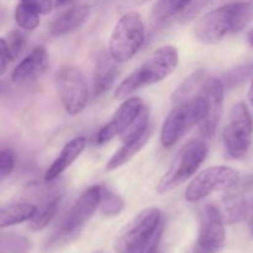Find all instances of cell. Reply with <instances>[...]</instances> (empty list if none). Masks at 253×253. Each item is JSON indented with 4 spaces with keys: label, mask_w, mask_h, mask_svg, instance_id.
Segmentation results:
<instances>
[{
    "label": "cell",
    "mask_w": 253,
    "mask_h": 253,
    "mask_svg": "<svg viewBox=\"0 0 253 253\" xmlns=\"http://www.w3.org/2000/svg\"><path fill=\"white\" fill-rule=\"evenodd\" d=\"M240 183V173L226 166H214L202 170L193 178L185 189L188 203H198L215 192L229 190Z\"/></svg>",
    "instance_id": "ba28073f"
},
{
    "label": "cell",
    "mask_w": 253,
    "mask_h": 253,
    "mask_svg": "<svg viewBox=\"0 0 253 253\" xmlns=\"http://www.w3.org/2000/svg\"><path fill=\"white\" fill-rule=\"evenodd\" d=\"M225 225H234L246 219L249 214V204L244 197L230 193L222 199L221 207L219 208Z\"/></svg>",
    "instance_id": "ffe728a7"
},
{
    "label": "cell",
    "mask_w": 253,
    "mask_h": 253,
    "mask_svg": "<svg viewBox=\"0 0 253 253\" xmlns=\"http://www.w3.org/2000/svg\"><path fill=\"white\" fill-rule=\"evenodd\" d=\"M56 85L62 105L69 115H78L85 109L89 89L81 69L74 66H63L57 72Z\"/></svg>",
    "instance_id": "9c48e42d"
},
{
    "label": "cell",
    "mask_w": 253,
    "mask_h": 253,
    "mask_svg": "<svg viewBox=\"0 0 253 253\" xmlns=\"http://www.w3.org/2000/svg\"><path fill=\"white\" fill-rule=\"evenodd\" d=\"M204 109V118L199 124L200 133L204 137H212L216 132L224 113L225 84L216 77H205L198 88Z\"/></svg>",
    "instance_id": "30bf717a"
},
{
    "label": "cell",
    "mask_w": 253,
    "mask_h": 253,
    "mask_svg": "<svg viewBox=\"0 0 253 253\" xmlns=\"http://www.w3.org/2000/svg\"><path fill=\"white\" fill-rule=\"evenodd\" d=\"M225 222L219 207L208 204L200 212L198 246L208 253H217L225 246Z\"/></svg>",
    "instance_id": "4fadbf2b"
},
{
    "label": "cell",
    "mask_w": 253,
    "mask_h": 253,
    "mask_svg": "<svg viewBox=\"0 0 253 253\" xmlns=\"http://www.w3.org/2000/svg\"><path fill=\"white\" fill-rule=\"evenodd\" d=\"M31 242L14 232H2L0 236V253H29Z\"/></svg>",
    "instance_id": "cb8c5ba5"
},
{
    "label": "cell",
    "mask_w": 253,
    "mask_h": 253,
    "mask_svg": "<svg viewBox=\"0 0 253 253\" xmlns=\"http://www.w3.org/2000/svg\"><path fill=\"white\" fill-rule=\"evenodd\" d=\"M37 207L30 203H15L2 207L0 210V227L14 226L21 222L30 221L36 214Z\"/></svg>",
    "instance_id": "44dd1931"
},
{
    "label": "cell",
    "mask_w": 253,
    "mask_h": 253,
    "mask_svg": "<svg viewBox=\"0 0 253 253\" xmlns=\"http://www.w3.org/2000/svg\"><path fill=\"white\" fill-rule=\"evenodd\" d=\"M250 77H253V63H247L232 69L226 76L227 85L237 86L244 83L245 81H247Z\"/></svg>",
    "instance_id": "4316f807"
},
{
    "label": "cell",
    "mask_w": 253,
    "mask_h": 253,
    "mask_svg": "<svg viewBox=\"0 0 253 253\" xmlns=\"http://www.w3.org/2000/svg\"><path fill=\"white\" fill-rule=\"evenodd\" d=\"M226 152L232 160H246L253 143V119L244 101L232 106L222 132Z\"/></svg>",
    "instance_id": "5b68a950"
},
{
    "label": "cell",
    "mask_w": 253,
    "mask_h": 253,
    "mask_svg": "<svg viewBox=\"0 0 253 253\" xmlns=\"http://www.w3.org/2000/svg\"><path fill=\"white\" fill-rule=\"evenodd\" d=\"M61 204V195H54L49 199L44 200L40 207H37L36 214L30 220V229L32 231H41L49 225V222L54 219Z\"/></svg>",
    "instance_id": "7402d4cb"
},
{
    "label": "cell",
    "mask_w": 253,
    "mask_h": 253,
    "mask_svg": "<svg viewBox=\"0 0 253 253\" xmlns=\"http://www.w3.org/2000/svg\"><path fill=\"white\" fill-rule=\"evenodd\" d=\"M249 42H250V44L253 47V29L250 31V34H249Z\"/></svg>",
    "instance_id": "836d02e7"
},
{
    "label": "cell",
    "mask_w": 253,
    "mask_h": 253,
    "mask_svg": "<svg viewBox=\"0 0 253 253\" xmlns=\"http://www.w3.org/2000/svg\"><path fill=\"white\" fill-rule=\"evenodd\" d=\"M74 0H56V4L58 5V6H64V5L67 4H71V2H73Z\"/></svg>",
    "instance_id": "d6a6232c"
},
{
    "label": "cell",
    "mask_w": 253,
    "mask_h": 253,
    "mask_svg": "<svg viewBox=\"0 0 253 253\" xmlns=\"http://www.w3.org/2000/svg\"><path fill=\"white\" fill-rule=\"evenodd\" d=\"M146 106L143 104L142 99L138 96L132 98H126L124 103L119 106L116 113L114 114L110 123L106 124L103 128L96 135V143L104 145L109 142L116 136H121L133 123L136 119L142 114Z\"/></svg>",
    "instance_id": "5bb4252c"
},
{
    "label": "cell",
    "mask_w": 253,
    "mask_h": 253,
    "mask_svg": "<svg viewBox=\"0 0 253 253\" xmlns=\"http://www.w3.org/2000/svg\"><path fill=\"white\" fill-rule=\"evenodd\" d=\"M20 2L32 7L41 15H46L52 10V0H20Z\"/></svg>",
    "instance_id": "f546056e"
},
{
    "label": "cell",
    "mask_w": 253,
    "mask_h": 253,
    "mask_svg": "<svg viewBox=\"0 0 253 253\" xmlns=\"http://www.w3.org/2000/svg\"><path fill=\"white\" fill-rule=\"evenodd\" d=\"M90 7L86 4H78L63 10L51 20L48 32L51 36L59 37L81 29L88 20Z\"/></svg>",
    "instance_id": "2e32d148"
},
{
    "label": "cell",
    "mask_w": 253,
    "mask_h": 253,
    "mask_svg": "<svg viewBox=\"0 0 253 253\" xmlns=\"http://www.w3.org/2000/svg\"><path fill=\"white\" fill-rule=\"evenodd\" d=\"M48 52L43 46H37L15 67L11 81L17 86H27L39 81L48 68Z\"/></svg>",
    "instance_id": "9a60e30c"
},
{
    "label": "cell",
    "mask_w": 253,
    "mask_h": 253,
    "mask_svg": "<svg viewBox=\"0 0 253 253\" xmlns=\"http://www.w3.org/2000/svg\"><path fill=\"white\" fill-rule=\"evenodd\" d=\"M203 120V109L198 94L174 104L161 130V143L168 148L174 146L194 125L199 126Z\"/></svg>",
    "instance_id": "8992f818"
},
{
    "label": "cell",
    "mask_w": 253,
    "mask_h": 253,
    "mask_svg": "<svg viewBox=\"0 0 253 253\" xmlns=\"http://www.w3.org/2000/svg\"><path fill=\"white\" fill-rule=\"evenodd\" d=\"M162 224V214L160 210L156 208L142 210L118 234L115 251L118 253L136 252L150 241Z\"/></svg>",
    "instance_id": "52a82bcc"
},
{
    "label": "cell",
    "mask_w": 253,
    "mask_h": 253,
    "mask_svg": "<svg viewBox=\"0 0 253 253\" xmlns=\"http://www.w3.org/2000/svg\"><path fill=\"white\" fill-rule=\"evenodd\" d=\"M40 12L20 2L15 9V21L24 31H34L40 25Z\"/></svg>",
    "instance_id": "d4e9b609"
},
{
    "label": "cell",
    "mask_w": 253,
    "mask_h": 253,
    "mask_svg": "<svg viewBox=\"0 0 253 253\" xmlns=\"http://www.w3.org/2000/svg\"><path fill=\"white\" fill-rule=\"evenodd\" d=\"M208 152L209 148L204 141H189L173 158L170 166L158 182L156 192L158 194H166L187 182L205 162Z\"/></svg>",
    "instance_id": "3957f363"
},
{
    "label": "cell",
    "mask_w": 253,
    "mask_h": 253,
    "mask_svg": "<svg viewBox=\"0 0 253 253\" xmlns=\"http://www.w3.org/2000/svg\"><path fill=\"white\" fill-rule=\"evenodd\" d=\"M209 2L210 0H158L152 7L151 19L157 27L187 24Z\"/></svg>",
    "instance_id": "7c38bea8"
},
{
    "label": "cell",
    "mask_w": 253,
    "mask_h": 253,
    "mask_svg": "<svg viewBox=\"0 0 253 253\" xmlns=\"http://www.w3.org/2000/svg\"><path fill=\"white\" fill-rule=\"evenodd\" d=\"M249 103H250V106H251V109L253 111V77H252L251 86H250V89H249Z\"/></svg>",
    "instance_id": "1f68e13d"
},
{
    "label": "cell",
    "mask_w": 253,
    "mask_h": 253,
    "mask_svg": "<svg viewBox=\"0 0 253 253\" xmlns=\"http://www.w3.org/2000/svg\"><path fill=\"white\" fill-rule=\"evenodd\" d=\"M86 147V140L85 137H79L73 138L69 142H67L61 150L59 155L57 156L56 160L52 162L49 166L48 169L44 173V182L51 183L54 179L59 177L63 172H66L69 167L74 163V161L84 152Z\"/></svg>",
    "instance_id": "e0dca14e"
},
{
    "label": "cell",
    "mask_w": 253,
    "mask_h": 253,
    "mask_svg": "<svg viewBox=\"0 0 253 253\" xmlns=\"http://www.w3.org/2000/svg\"><path fill=\"white\" fill-rule=\"evenodd\" d=\"M147 1H150V0H116V2H118L120 7L137 6V5H142Z\"/></svg>",
    "instance_id": "4dcf8cb0"
},
{
    "label": "cell",
    "mask_w": 253,
    "mask_h": 253,
    "mask_svg": "<svg viewBox=\"0 0 253 253\" xmlns=\"http://www.w3.org/2000/svg\"><path fill=\"white\" fill-rule=\"evenodd\" d=\"M118 62L111 57L110 52L109 53L103 52L99 54L93 78L94 98H99L111 88L118 77Z\"/></svg>",
    "instance_id": "ac0fdd59"
},
{
    "label": "cell",
    "mask_w": 253,
    "mask_h": 253,
    "mask_svg": "<svg viewBox=\"0 0 253 253\" xmlns=\"http://www.w3.org/2000/svg\"><path fill=\"white\" fill-rule=\"evenodd\" d=\"M179 53L174 46H162L156 49L138 68L128 74L115 89L116 99H126L143 86L162 82L177 69Z\"/></svg>",
    "instance_id": "7a4b0ae2"
},
{
    "label": "cell",
    "mask_w": 253,
    "mask_h": 253,
    "mask_svg": "<svg viewBox=\"0 0 253 253\" xmlns=\"http://www.w3.org/2000/svg\"><path fill=\"white\" fill-rule=\"evenodd\" d=\"M252 21L253 2H231L205 14L195 26L194 36L203 44H216L244 31Z\"/></svg>",
    "instance_id": "6da1fadb"
},
{
    "label": "cell",
    "mask_w": 253,
    "mask_h": 253,
    "mask_svg": "<svg viewBox=\"0 0 253 253\" xmlns=\"http://www.w3.org/2000/svg\"><path fill=\"white\" fill-rule=\"evenodd\" d=\"M252 230H253V215H252Z\"/></svg>",
    "instance_id": "8d00e7d4"
},
{
    "label": "cell",
    "mask_w": 253,
    "mask_h": 253,
    "mask_svg": "<svg viewBox=\"0 0 253 253\" xmlns=\"http://www.w3.org/2000/svg\"><path fill=\"white\" fill-rule=\"evenodd\" d=\"M157 253H160V252H157Z\"/></svg>",
    "instance_id": "74e56055"
},
{
    "label": "cell",
    "mask_w": 253,
    "mask_h": 253,
    "mask_svg": "<svg viewBox=\"0 0 253 253\" xmlns=\"http://www.w3.org/2000/svg\"><path fill=\"white\" fill-rule=\"evenodd\" d=\"M103 188L101 185H93L79 195L73 207L64 216L63 221L61 222L57 239L59 240V237L69 239L76 236L83 229L84 225L91 219L98 208H100Z\"/></svg>",
    "instance_id": "8fae6325"
},
{
    "label": "cell",
    "mask_w": 253,
    "mask_h": 253,
    "mask_svg": "<svg viewBox=\"0 0 253 253\" xmlns=\"http://www.w3.org/2000/svg\"><path fill=\"white\" fill-rule=\"evenodd\" d=\"M163 230H165V222L160 226V229L156 231V234L153 235L150 239V241L146 245H143L140 250H137L133 253H157L158 252V245H160L161 239H162Z\"/></svg>",
    "instance_id": "f1b7e54d"
},
{
    "label": "cell",
    "mask_w": 253,
    "mask_h": 253,
    "mask_svg": "<svg viewBox=\"0 0 253 253\" xmlns=\"http://www.w3.org/2000/svg\"><path fill=\"white\" fill-rule=\"evenodd\" d=\"M125 208V202L119 194L108 188H103V195H101L100 210L106 216H116L121 214Z\"/></svg>",
    "instance_id": "484cf974"
},
{
    "label": "cell",
    "mask_w": 253,
    "mask_h": 253,
    "mask_svg": "<svg viewBox=\"0 0 253 253\" xmlns=\"http://www.w3.org/2000/svg\"><path fill=\"white\" fill-rule=\"evenodd\" d=\"M150 136L151 132L137 141L123 143V147L116 151L113 157L108 161V163H106V170H115L118 168H120L121 166L125 165V163H127L138 151L142 150L143 146L146 145V142L150 138Z\"/></svg>",
    "instance_id": "603a6c76"
},
{
    "label": "cell",
    "mask_w": 253,
    "mask_h": 253,
    "mask_svg": "<svg viewBox=\"0 0 253 253\" xmlns=\"http://www.w3.org/2000/svg\"><path fill=\"white\" fill-rule=\"evenodd\" d=\"M94 253H105L104 251H96V252H94Z\"/></svg>",
    "instance_id": "d590c367"
},
{
    "label": "cell",
    "mask_w": 253,
    "mask_h": 253,
    "mask_svg": "<svg viewBox=\"0 0 253 253\" xmlns=\"http://www.w3.org/2000/svg\"><path fill=\"white\" fill-rule=\"evenodd\" d=\"M15 168V155L9 148H2L0 152V177L1 180L9 177Z\"/></svg>",
    "instance_id": "83f0119b"
},
{
    "label": "cell",
    "mask_w": 253,
    "mask_h": 253,
    "mask_svg": "<svg viewBox=\"0 0 253 253\" xmlns=\"http://www.w3.org/2000/svg\"><path fill=\"white\" fill-rule=\"evenodd\" d=\"M146 30L141 15L136 11L124 14L110 36L109 52L118 63L132 58L145 43Z\"/></svg>",
    "instance_id": "277c9868"
},
{
    "label": "cell",
    "mask_w": 253,
    "mask_h": 253,
    "mask_svg": "<svg viewBox=\"0 0 253 253\" xmlns=\"http://www.w3.org/2000/svg\"><path fill=\"white\" fill-rule=\"evenodd\" d=\"M193 253H208V252H205L204 250H203V249H200L199 246H197V249H195L194 251H193Z\"/></svg>",
    "instance_id": "e575fe53"
},
{
    "label": "cell",
    "mask_w": 253,
    "mask_h": 253,
    "mask_svg": "<svg viewBox=\"0 0 253 253\" xmlns=\"http://www.w3.org/2000/svg\"><path fill=\"white\" fill-rule=\"evenodd\" d=\"M26 44V36L20 29L11 30L7 32L6 36L1 37L0 41V74H4L6 72L9 64L14 61L15 58L21 54Z\"/></svg>",
    "instance_id": "d6986e66"
}]
</instances>
